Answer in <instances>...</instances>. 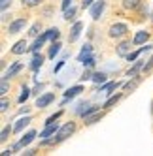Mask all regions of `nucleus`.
I'll use <instances>...</instances> for the list:
<instances>
[{
    "label": "nucleus",
    "instance_id": "10",
    "mask_svg": "<svg viewBox=\"0 0 153 156\" xmlns=\"http://www.w3.org/2000/svg\"><path fill=\"white\" fill-rule=\"evenodd\" d=\"M21 70H23V62H13L12 66H9V70L4 73V77H6V79H12V77H13V75H17Z\"/></svg>",
    "mask_w": 153,
    "mask_h": 156
},
{
    "label": "nucleus",
    "instance_id": "7",
    "mask_svg": "<svg viewBox=\"0 0 153 156\" xmlns=\"http://www.w3.org/2000/svg\"><path fill=\"white\" fill-rule=\"evenodd\" d=\"M25 27H27V19H15L13 23H9L8 34H17V32H21Z\"/></svg>",
    "mask_w": 153,
    "mask_h": 156
},
{
    "label": "nucleus",
    "instance_id": "20",
    "mask_svg": "<svg viewBox=\"0 0 153 156\" xmlns=\"http://www.w3.org/2000/svg\"><path fill=\"white\" fill-rule=\"evenodd\" d=\"M121 98H123V94H121V92L115 94V96H112V98H108L106 102H104V105H102V107H104V109H110V107H114V105H115V104H117Z\"/></svg>",
    "mask_w": 153,
    "mask_h": 156
},
{
    "label": "nucleus",
    "instance_id": "30",
    "mask_svg": "<svg viewBox=\"0 0 153 156\" xmlns=\"http://www.w3.org/2000/svg\"><path fill=\"white\" fill-rule=\"evenodd\" d=\"M76 15V8H68V9H64V19L66 21H72Z\"/></svg>",
    "mask_w": 153,
    "mask_h": 156
},
{
    "label": "nucleus",
    "instance_id": "19",
    "mask_svg": "<svg viewBox=\"0 0 153 156\" xmlns=\"http://www.w3.org/2000/svg\"><path fill=\"white\" fill-rule=\"evenodd\" d=\"M144 66H146V64H144V60H136V64H134L132 68L127 72V75H129V77H136V73H138L140 70H144Z\"/></svg>",
    "mask_w": 153,
    "mask_h": 156
},
{
    "label": "nucleus",
    "instance_id": "26",
    "mask_svg": "<svg viewBox=\"0 0 153 156\" xmlns=\"http://www.w3.org/2000/svg\"><path fill=\"white\" fill-rule=\"evenodd\" d=\"M119 87H121V83H106L104 87H100V92H112Z\"/></svg>",
    "mask_w": 153,
    "mask_h": 156
},
{
    "label": "nucleus",
    "instance_id": "16",
    "mask_svg": "<svg viewBox=\"0 0 153 156\" xmlns=\"http://www.w3.org/2000/svg\"><path fill=\"white\" fill-rule=\"evenodd\" d=\"M80 92H83V87L81 85H76V87H70L66 92H64V98L66 100H70V98H74V96H78Z\"/></svg>",
    "mask_w": 153,
    "mask_h": 156
},
{
    "label": "nucleus",
    "instance_id": "22",
    "mask_svg": "<svg viewBox=\"0 0 153 156\" xmlns=\"http://www.w3.org/2000/svg\"><path fill=\"white\" fill-rule=\"evenodd\" d=\"M59 34H61L59 28H49L47 32H43V36H46L47 40H53V41H57V40H59Z\"/></svg>",
    "mask_w": 153,
    "mask_h": 156
},
{
    "label": "nucleus",
    "instance_id": "17",
    "mask_svg": "<svg viewBox=\"0 0 153 156\" xmlns=\"http://www.w3.org/2000/svg\"><path fill=\"white\" fill-rule=\"evenodd\" d=\"M130 53V41H123L117 45V55L119 57H127V55Z\"/></svg>",
    "mask_w": 153,
    "mask_h": 156
},
{
    "label": "nucleus",
    "instance_id": "18",
    "mask_svg": "<svg viewBox=\"0 0 153 156\" xmlns=\"http://www.w3.org/2000/svg\"><path fill=\"white\" fill-rule=\"evenodd\" d=\"M91 53H93V45H91V43H85L83 49H81V53L78 55V60H80V62H81V60H85L87 57H91Z\"/></svg>",
    "mask_w": 153,
    "mask_h": 156
},
{
    "label": "nucleus",
    "instance_id": "11",
    "mask_svg": "<svg viewBox=\"0 0 153 156\" xmlns=\"http://www.w3.org/2000/svg\"><path fill=\"white\" fill-rule=\"evenodd\" d=\"M147 38H149V34L146 30H140V32H136L134 34V38H132V45H144V43L147 41Z\"/></svg>",
    "mask_w": 153,
    "mask_h": 156
},
{
    "label": "nucleus",
    "instance_id": "15",
    "mask_svg": "<svg viewBox=\"0 0 153 156\" xmlns=\"http://www.w3.org/2000/svg\"><path fill=\"white\" fill-rule=\"evenodd\" d=\"M46 41H47V38L42 34L40 38H36V41H34V43H32V47H28V51H30V53H38V51L43 47V43H46Z\"/></svg>",
    "mask_w": 153,
    "mask_h": 156
},
{
    "label": "nucleus",
    "instance_id": "12",
    "mask_svg": "<svg viewBox=\"0 0 153 156\" xmlns=\"http://www.w3.org/2000/svg\"><path fill=\"white\" fill-rule=\"evenodd\" d=\"M30 124V117H21L17 122H15V126H13V132L15 133H21L25 130V126H28Z\"/></svg>",
    "mask_w": 153,
    "mask_h": 156
},
{
    "label": "nucleus",
    "instance_id": "24",
    "mask_svg": "<svg viewBox=\"0 0 153 156\" xmlns=\"http://www.w3.org/2000/svg\"><path fill=\"white\" fill-rule=\"evenodd\" d=\"M121 4L125 9H136L140 6V0H121Z\"/></svg>",
    "mask_w": 153,
    "mask_h": 156
},
{
    "label": "nucleus",
    "instance_id": "4",
    "mask_svg": "<svg viewBox=\"0 0 153 156\" xmlns=\"http://www.w3.org/2000/svg\"><path fill=\"white\" fill-rule=\"evenodd\" d=\"M104 8H106V2L104 0H98V2H95L91 8H89V13H91V19H100L102 12H104Z\"/></svg>",
    "mask_w": 153,
    "mask_h": 156
},
{
    "label": "nucleus",
    "instance_id": "38",
    "mask_svg": "<svg viewBox=\"0 0 153 156\" xmlns=\"http://www.w3.org/2000/svg\"><path fill=\"white\" fill-rule=\"evenodd\" d=\"M93 4H95V0H83V9L85 8H91Z\"/></svg>",
    "mask_w": 153,
    "mask_h": 156
},
{
    "label": "nucleus",
    "instance_id": "29",
    "mask_svg": "<svg viewBox=\"0 0 153 156\" xmlns=\"http://www.w3.org/2000/svg\"><path fill=\"white\" fill-rule=\"evenodd\" d=\"M138 83H140V79L136 77L134 81H129V83H125V92H129V90H134V88L138 87Z\"/></svg>",
    "mask_w": 153,
    "mask_h": 156
},
{
    "label": "nucleus",
    "instance_id": "37",
    "mask_svg": "<svg viewBox=\"0 0 153 156\" xmlns=\"http://www.w3.org/2000/svg\"><path fill=\"white\" fill-rule=\"evenodd\" d=\"M151 68H153V57H151V58H149V62H147V64L144 66V72H149Z\"/></svg>",
    "mask_w": 153,
    "mask_h": 156
},
{
    "label": "nucleus",
    "instance_id": "34",
    "mask_svg": "<svg viewBox=\"0 0 153 156\" xmlns=\"http://www.w3.org/2000/svg\"><path fill=\"white\" fill-rule=\"evenodd\" d=\"M8 107H9V102L6 100V96H2V102H0V111H2V113H6Z\"/></svg>",
    "mask_w": 153,
    "mask_h": 156
},
{
    "label": "nucleus",
    "instance_id": "42",
    "mask_svg": "<svg viewBox=\"0 0 153 156\" xmlns=\"http://www.w3.org/2000/svg\"><path fill=\"white\" fill-rule=\"evenodd\" d=\"M34 152H36V151H30V149H28V151H25L23 154H27V156H30V154H34Z\"/></svg>",
    "mask_w": 153,
    "mask_h": 156
},
{
    "label": "nucleus",
    "instance_id": "25",
    "mask_svg": "<svg viewBox=\"0 0 153 156\" xmlns=\"http://www.w3.org/2000/svg\"><path fill=\"white\" fill-rule=\"evenodd\" d=\"M146 49L149 51V49H151V45H146V47H142V49H138V51H134V53H129V55H127V60H129V62H134V60L138 58V55H140L142 51H146Z\"/></svg>",
    "mask_w": 153,
    "mask_h": 156
},
{
    "label": "nucleus",
    "instance_id": "40",
    "mask_svg": "<svg viewBox=\"0 0 153 156\" xmlns=\"http://www.w3.org/2000/svg\"><path fill=\"white\" fill-rule=\"evenodd\" d=\"M62 66H64V60H61V62H59V64L55 66V68H53V72H55V73H57V72H59V70L62 68Z\"/></svg>",
    "mask_w": 153,
    "mask_h": 156
},
{
    "label": "nucleus",
    "instance_id": "9",
    "mask_svg": "<svg viewBox=\"0 0 153 156\" xmlns=\"http://www.w3.org/2000/svg\"><path fill=\"white\" fill-rule=\"evenodd\" d=\"M81 30H83V23H74V27H72V30H70V36H68V41H76L80 38V34H81Z\"/></svg>",
    "mask_w": 153,
    "mask_h": 156
},
{
    "label": "nucleus",
    "instance_id": "14",
    "mask_svg": "<svg viewBox=\"0 0 153 156\" xmlns=\"http://www.w3.org/2000/svg\"><path fill=\"white\" fill-rule=\"evenodd\" d=\"M42 64H43V55H40V51H38V53H34V58H32V62H30V68L34 72H38L42 68Z\"/></svg>",
    "mask_w": 153,
    "mask_h": 156
},
{
    "label": "nucleus",
    "instance_id": "41",
    "mask_svg": "<svg viewBox=\"0 0 153 156\" xmlns=\"http://www.w3.org/2000/svg\"><path fill=\"white\" fill-rule=\"evenodd\" d=\"M91 77H93V75H89V72H85V73L80 77V79H81V81H87V79H91Z\"/></svg>",
    "mask_w": 153,
    "mask_h": 156
},
{
    "label": "nucleus",
    "instance_id": "23",
    "mask_svg": "<svg viewBox=\"0 0 153 156\" xmlns=\"http://www.w3.org/2000/svg\"><path fill=\"white\" fill-rule=\"evenodd\" d=\"M106 77H108V75H106L104 72H96V73H93L91 81H93V83H96V85H100V83H104V81H106Z\"/></svg>",
    "mask_w": 153,
    "mask_h": 156
},
{
    "label": "nucleus",
    "instance_id": "13",
    "mask_svg": "<svg viewBox=\"0 0 153 156\" xmlns=\"http://www.w3.org/2000/svg\"><path fill=\"white\" fill-rule=\"evenodd\" d=\"M28 51V47H27V41L25 40H19L15 45L12 47V53L13 55H23V53H27Z\"/></svg>",
    "mask_w": 153,
    "mask_h": 156
},
{
    "label": "nucleus",
    "instance_id": "32",
    "mask_svg": "<svg viewBox=\"0 0 153 156\" xmlns=\"http://www.w3.org/2000/svg\"><path fill=\"white\" fill-rule=\"evenodd\" d=\"M81 64L85 66V68H93V66H95V57H93V55H91V57H87L85 60H81Z\"/></svg>",
    "mask_w": 153,
    "mask_h": 156
},
{
    "label": "nucleus",
    "instance_id": "43",
    "mask_svg": "<svg viewBox=\"0 0 153 156\" xmlns=\"http://www.w3.org/2000/svg\"><path fill=\"white\" fill-rule=\"evenodd\" d=\"M151 21H153V12H151Z\"/></svg>",
    "mask_w": 153,
    "mask_h": 156
},
{
    "label": "nucleus",
    "instance_id": "3",
    "mask_svg": "<svg viewBox=\"0 0 153 156\" xmlns=\"http://www.w3.org/2000/svg\"><path fill=\"white\" fill-rule=\"evenodd\" d=\"M127 32H129V27L125 23H114L110 27V30H108V34H110V38H121Z\"/></svg>",
    "mask_w": 153,
    "mask_h": 156
},
{
    "label": "nucleus",
    "instance_id": "33",
    "mask_svg": "<svg viewBox=\"0 0 153 156\" xmlns=\"http://www.w3.org/2000/svg\"><path fill=\"white\" fill-rule=\"evenodd\" d=\"M6 92H8V79H6V77H2V85H0V94L6 96Z\"/></svg>",
    "mask_w": 153,
    "mask_h": 156
},
{
    "label": "nucleus",
    "instance_id": "35",
    "mask_svg": "<svg viewBox=\"0 0 153 156\" xmlns=\"http://www.w3.org/2000/svg\"><path fill=\"white\" fill-rule=\"evenodd\" d=\"M9 4H12V0H0V8H2V12H6Z\"/></svg>",
    "mask_w": 153,
    "mask_h": 156
},
{
    "label": "nucleus",
    "instance_id": "31",
    "mask_svg": "<svg viewBox=\"0 0 153 156\" xmlns=\"http://www.w3.org/2000/svg\"><path fill=\"white\" fill-rule=\"evenodd\" d=\"M28 96H30V90H28V88L25 87V88H23V94L19 96V104H25L27 100H28Z\"/></svg>",
    "mask_w": 153,
    "mask_h": 156
},
{
    "label": "nucleus",
    "instance_id": "2",
    "mask_svg": "<svg viewBox=\"0 0 153 156\" xmlns=\"http://www.w3.org/2000/svg\"><path fill=\"white\" fill-rule=\"evenodd\" d=\"M102 115H104V113H102L98 107H89V109H85L83 113H81V117H83V120H85V124H93V122L100 120Z\"/></svg>",
    "mask_w": 153,
    "mask_h": 156
},
{
    "label": "nucleus",
    "instance_id": "6",
    "mask_svg": "<svg viewBox=\"0 0 153 156\" xmlns=\"http://www.w3.org/2000/svg\"><path fill=\"white\" fill-rule=\"evenodd\" d=\"M34 137H36V132H34V130H30V132H27L25 136L19 139V143H15V145H13L12 149H13V151H17V149H23L25 145H28V143H30L32 139H34Z\"/></svg>",
    "mask_w": 153,
    "mask_h": 156
},
{
    "label": "nucleus",
    "instance_id": "21",
    "mask_svg": "<svg viewBox=\"0 0 153 156\" xmlns=\"http://www.w3.org/2000/svg\"><path fill=\"white\" fill-rule=\"evenodd\" d=\"M59 51H61V43H59V41H53L51 47H49V55H47V57H49V58H55L57 55H59Z\"/></svg>",
    "mask_w": 153,
    "mask_h": 156
},
{
    "label": "nucleus",
    "instance_id": "1",
    "mask_svg": "<svg viewBox=\"0 0 153 156\" xmlns=\"http://www.w3.org/2000/svg\"><path fill=\"white\" fill-rule=\"evenodd\" d=\"M74 132H76V124H74V122H66V124H62V126L59 128V132L55 133V136H51V139H42V145H55V143H61V141H64L66 137H70Z\"/></svg>",
    "mask_w": 153,
    "mask_h": 156
},
{
    "label": "nucleus",
    "instance_id": "5",
    "mask_svg": "<svg viewBox=\"0 0 153 156\" xmlns=\"http://www.w3.org/2000/svg\"><path fill=\"white\" fill-rule=\"evenodd\" d=\"M59 124L57 122H51V124H46V128H43L42 132H40V137L42 139H47V137H51V136H55V133L59 132Z\"/></svg>",
    "mask_w": 153,
    "mask_h": 156
},
{
    "label": "nucleus",
    "instance_id": "36",
    "mask_svg": "<svg viewBox=\"0 0 153 156\" xmlns=\"http://www.w3.org/2000/svg\"><path fill=\"white\" fill-rule=\"evenodd\" d=\"M25 2H27L28 8H34V6H38V4L42 2V0H25Z\"/></svg>",
    "mask_w": 153,
    "mask_h": 156
},
{
    "label": "nucleus",
    "instance_id": "39",
    "mask_svg": "<svg viewBox=\"0 0 153 156\" xmlns=\"http://www.w3.org/2000/svg\"><path fill=\"white\" fill-rule=\"evenodd\" d=\"M72 4V0H62V9H68Z\"/></svg>",
    "mask_w": 153,
    "mask_h": 156
},
{
    "label": "nucleus",
    "instance_id": "27",
    "mask_svg": "<svg viewBox=\"0 0 153 156\" xmlns=\"http://www.w3.org/2000/svg\"><path fill=\"white\" fill-rule=\"evenodd\" d=\"M40 30H42V23H34V25L30 27V30H28V36L30 38H36Z\"/></svg>",
    "mask_w": 153,
    "mask_h": 156
},
{
    "label": "nucleus",
    "instance_id": "8",
    "mask_svg": "<svg viewBox=\"0 0 153 156\" xmlns=\"http://www.w3.org/2000/svg\"><path fill=\"white\" fill-rule=\"evenodd\" d=\"M53 100H55V94H53V92H46V94H42V96L36 100V107L43 109V107H47Z\"/></svg>",
    "mask_w": 153,
    "mask_h": 156
},
{
    "label": "nucleus",
    "instance_id": "28",
    "mask_svg": "<svg viewBox=\"0 0 153 156\" xmlns=\"http://www.w3.org/2000/svg\"><path fill=\"white\" fill-rule=\"evenodd\" d=\"M13 132V128H9V126H6L4 130H2V133H0V141H8V137H9V133H12Z\"/></svg>",
    "mask_w": 153,
    "mask_h": 156
}]
</instances>
